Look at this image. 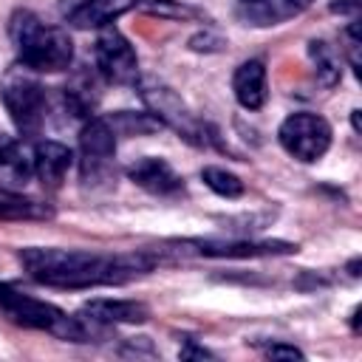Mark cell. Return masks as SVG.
I'll use <instances>...</instances> for the list:
<instances>
[{
	"instance_id": "7",
	"label": "cell",
	"mask_w": 362,
	"mask_h": 362,
	"mask_svg": "<svg viewBox=\"0 0 362 362\" xmlns=\"http://www.w3.org/2000/svg\"><path fill=\"white\" fill-rule=\"evenodd\" d=\"M331 136L334 133H331L328 119H322L320 113H311V110H297V113L286 116L277 127L280 147L303 164L320 161L331 147Z\"/></svg>"
},
{
	"instance_id": "27",
	"label": "cell",
	"mask_w": 362,
	"mask_h": 362,
	"mask_svg": "<svg viewBox=\"0 0 362 362\" xmlns=\"http://www.w3.org/2000/svg\"><path fill=\"white\" fill-rule=\"evenodd\" d=\"M351 328H354V334H359V305L351 311Z\"/></svg>"
},
{
	"instance_id": "12",
	"label": "cell",
	"mask_w": 362,
	"mask_h": 362,
	"mask_svg": "<svg viewBox=\"0 0 362 362\" xmlns=\"http://www.w3.org/2000/svg\"><path fill=\"white\" fill-rule=\"evenodd\" d=\"M232 93L243 110H260L269 99V76L260 59H246L232 74Z\"/></svg>"
},
{
	"instance_id": "1",
	"label": "cell",
	"mask_w": 362,
	"mask_h": 362,
	"mask_svg": "<svg viewBox=\"0 0 362 362\" xmlns=\"http://www.w3.org/2000/svg\"><path fill=\"white\" fill-rule=\"evenodd\" d=\"M25 274L51 288H99L124 286L158 263L153 252H88V249H59V246H28L17 255Z\"/></svg>"
},
{
	"instance_id": "20",
	"label": "cell",
	"mask_w": 362,
	"mask_h": 362,
	"mask_svg": "<svg viewBox=\"0 0 362 362\" xmlns=\"http://www.w3.org/2000/svg\"><path fill=\"white\" fill-rule=\"evenodd\" d=\"M201 181H204L215 195H221V198H240V195L246 192L243 181H240L235 173L223 170V167H204V170H201Z\"/></svg>"
},
{
	"instance_id": "8",
	"label": "cell",
	"mask_w": 362,
	"mask_h": 362,
	"mask_svg": "<svg viewBox=\"0 0 362 362\" xmlns=\"http://www.w3.org/2000/svg\"><path fill=\"white\" fill-rule=\"evenodd\" d=\"M93 57H96V71L113 82V85H136L139 79V57L130 40L113 25L96 28V42H93Z\"/></svg>"
},
{
	"instance_id": "3",
	"label": "cell",
	"mask_w": 362,
	"mask_h": 362,
	"mask_svg": "<svg viewBox=\"0 0 362 362\" xmlns=\"http://www.w3.org/2000/svg\"><path fill=\"white\" fill-rule=\"evenodd\" d=\"M0 305L17 325H25V328H34V331H45V334H54V337L71 339V342H90V339L107 334V328H110V325L93 322V320L82 317V314L68 317L54 303H45V300H37L31 294H23L20 288H14L8 283H0Z\"/></svg>"
},
{
	"instance_id": "6",
	"label": "cell",
	"mask_w": 362,
	"mask_h": 362,
	"mask_svg": "<svg viewBox=\"0 0 362 362\" xmlns=\"http://www.w3.org/2000/svg\"><path fill=\"white\" fill-rule=\"evenodd\" d=\"M139 96L147 105V113H153L161 127H173L178 136H184L192 144H206L212 136H206L204 122L195 119V113L187 107V102L164 82L158 79H141L139 82Z\"/></svg>"
},
{
	"instance_id": "26",
	"label": "cell",
	"mask_w": 362,
	"mask_h": 362,
	"mask_svg": "<svg viewBox=\"0 0 362 362\" xmlns=\"http://www.w3.org/2000/svg\"><path fill=\"white\" fill-rule=\"evenodd\" d=\"M88 0H59V8H62V14H71L74 8H79V6H85Z\"/></svg>"
},
{
	"instance_id": "13",
	"label": "cell",
	"mask_w": 362,
	"mask_h": 362,
	"mask_svg": "<svg viewBox=\"0 0 362 362\" xmlns=\"http://www.w3.org/2000/svg\"><path fill=\"white\" fill-rule=\"evenodd\" d=\"M79 314L93 322H102V325H139V322H147L150 308L139 300L96 297V300H88Z\"/></svg>"
},
{
	"instance_id": "4",
	"label": "cell",
	"mask_w": 362,
	"mask_h": 362,
	"mask_svg": "<svg viewBox=\"0 0 362 362\" xmlns=\"http://www.w3.org/2000/svg\"><path fill=\"white\" fill-rule=\"evenodd\" d=\"M79 181L82 189L102 192L116 184V133L105 116H90L79 130Z\"/></svg>"
},
{
	"instance_id": "15",
	"label": "cell",
	"mask_w": 362,
	"mask_h": 362,
	"mask_svg": "<svg viewBox=\"0 0 362 362\" xmlns=\"http://www.w3.org/2000/svg\"><path fill=\"white\" fill-rule=\"evenodd\" d=\"M136 3L139 0H88L85 6L74 8L65 17L74 28H102L113 23L119 14H124L127 8H136Z\"/></svg>"
},
{
	"instance_id": "21",
	"label": "cell",
	"mask_w": 362,
	"mask_h": 362,
	"mask_svg": "<svg viewBox=\"0 0 362 362\" xmlns=\"http://www.w3.org/2000/svg\"><path fill=\"white\" fill-rule=\"evenodd\" d=\"M136 8L144 11V14L161 17V20H192V17H198V8L189 6V3H181V0H139Z\"/></svg>"
},
{
	"instance_id": "9",
	"label": "cell",
	"mask_w": 362,
	"mask_h": 362,
	"mask_svg": "<svg viewBox=\"0 0 362 362\" xmlns=\"http://www.w3.org/2000/svg\"><path fill=\"white\" fill-rule=\"evenodd\" d=\"M184 252L201 255V257H232V260H252V257H277V255H294L297 243L288 240H246V238H195L175 243Z\"/></svg>"
},
{
	"instance_id": "19",
	"label": "cell",
	"mask_w": 362,
	"mask_h": 362,
	"mask_svg": "<svg viewBox=\"0 0 362 362\" xmlns=\"http://www.w3.org/2000/svg\"><path fill=\"white\" fill-rule=\"evenodd\" d=\"M110 130L116 136H147L161 127V122L153 113H133V110H119L113 116H105Z\"/></svg>"
},
{
	"instance_id": "10",
	"label": "cell",
	"mask_w": 362,
	"mask_h": 362,
	"mask_svg": "<svg viewBox=\"0 0 362 362\" xmlns=\"http://www.w3.org/2000/svg\"><path fill=\"white\" fill-rule=\"evenodd\" d=\"M127 178L141 187L144 192L150 195H158V198H173V195H181L184 192V178L173 170L170 161L158 158V156H144V158H136L127 170Z\"/></svg>"
},
{
	"instance_id": "24",
	"label": "cell",
	"mask_w": 362,
	"mask_h": 362,
	"mask_svg": "<svg viewBox=\"0 0 362 362\" xmlns=\"http://www.w3.org/2000/svg\"><path fill=\"white\" fill-rule=\"evenodd\" d=\"M263 354L272 356V359H305V354L300 348L288 345V342H272V345L263 348Z\"/></svg>"
},
{
	"instance_id": "22",
	"label": "cell",
	"mask_w": 362,
	"mask_h": 362,
	"mask_svg": "<svg viewBox=\"0 0 362 362\" xmlns=\"http://www.w3.org/2000/svg\"><path fill=\"white\" fill-rule=\"evenodd\" d=\"M342 48H345V57L351 62V68L359 74V48H362V37H359V20H351L345 28H342Z\"/></svg>"
},
{
	"instance_id": "5",
	"label": "cell",
	"mask_w": 362,
	"mask_h": 362,
	"mask_svg": "<svg viewBox=\"0 0 362 362\" xmlns=\"http://www.w3.org/2000/svg\"><path fill=\"white\" fill-rule=\"evenodd\" d=\"M0 99L20 133L31 136L42 127L48 96L31 68H25V65L11 68L0 82Z\"/></svg>"
},
{
	"instance_id": "25",
	"label": "cell",
	"mask_w": 362,
	"mask_h": 362,
	"mask_svg": "<svg viewBox=\"0 0 362 362\" xmlns=\"http://www.w3.org/2000/svg\"><path fill=\"white\" fill-rule=\"evenodd\" d=\"M178 356L181 359H206V356H212L206 348H201V345H195V339H187V345L178 351Z\"/></svg>"
},
{
	"instance_id": "14",
	"label": "cell",
	"mask_w": 362,
	"mask_h": 362,
	"mask_svg": "<svg viewBox=\"0 0 362 362\" xmlns=\"http://www.w3.org/2000/svg\"><path fill=\"white\" fill-rule=\"evenodd\" d=\"M74 161V153L62 144V141H54V139H45L34 147V175L40 178V184L45 189H59L65 175H68V167Z\"/></svg>"
},
{
	"instance_id": "23",
	"label": "cell",
	"mask_w": 362,
	"mask_h": 362,
	"mask_svg": "<svg viewBox=\"0 0 362 362\" xmlns=\"http://www.w3.org/2000/svg\"><path fill=\"white\" fill-rule=\"evenodd\" d=\"M226 45V40L218 34V31H201L189 40V48L192 51H204V54H212V51H221Z\"/></svg>"
},
{
	"instance_id": "18",
	"label": "cell",
	"mask_w": 362,
	"mask_h": 362,
	"mask_svg": "<svg viewBox=\"0 0 362 362\" xmlns=\"http://www.w3.org/2000/svg\"><path fill=\"white\" fill-rule=\"evenodd\" d=\"M308 59H311L314 74H317V82H320L322 88H334V85L342 79L339 57H337V51H334L325 40H311V42H308Z\"/></svg>"
},
{
	"instance_id": "11",
	"label": "cell",
	"mask_w": 362,
	"mask_h": 362,
	"mask_svg": "<svg viewBox=\"0 0 362 362\" xmlns=\"http://www.w3.org/2000/svg\"><path fill=\"white\" fill-rule=\"evenodd\" d=\"M314 0H240L235 17L252 28H272L300 17Z\"/></svg>"
},
{
	"instance_id": "17",
	"label": "cell",
	"mask_w": 362,
	"mask_h": 362,
	"mask_svg": "<svg viewBox=\"0 0 362 362\" xmlns=\"http://www.w3.org/2000/svg\"><path fill=\"white\" fill-rule=\"evenodd\" d=\"M34 175V150H28L20 141H11L8 150L0 158V178L8 187H20Z\"/></svg>"
},
{
	"instance_id": "28",
	"label": "cell",
	"mask_w": 362,
	"mask_h": 362,
	"mask_svg": "<svg viewBox=\"0 0 362 362\" xmlns=\"http://www.w3.org/2000/svg\"><path fill=\"white\" fill-rule=\"evenodd\" d=\"M8 144H11V139H8V136H3V133H0V158H3V153H6V150H8Z\"/></svg>"
},
{
	"instance_id": "2",
	"label": "cell",
	"mask_w": 362,
	"mask_h": 362,
	"mask_svg": "<svg viewBox=\"0 0 362 362\" xmlns=\"http://www.w3.org/2000/svg\"><path fill=\"white\" fill-rule=\"evenodd\" d=\"M8 37L17 51V62L34 74H59L71 68L74 42L65 28L48 25L31 8H17L8 20Z\"/></svg>"
},
{
	"instance_id": "16",
	"label": "cell",
	"mask_w": 362,
	"mask_h": 362,
	"mask_svg": "<svg viewBox=\"0 0 362 362\" xmlns=\"http://www.w3.org/2000/svg\"><path fill=\"white\" fill-rule=\"evenodd\" d=\"M51 215H54V209L48 204L0 187V221H42Z\"/></svg>"
}]
</instances>
